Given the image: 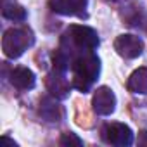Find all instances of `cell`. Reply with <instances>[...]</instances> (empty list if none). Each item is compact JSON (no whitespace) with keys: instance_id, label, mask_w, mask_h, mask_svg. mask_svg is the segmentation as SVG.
Wrapping results in <instances>:
<instances>
[{"instance_id":"obj_1","label":"cell","mask_w":147,"mask_h":147,"mask_svg":"<svg viewBox=\"0 0 147 147\" xmlns=\"http://www.w3.org/2000/svg\"><path fill=\"white\" fill-rule=\"evenodd\" d=\"M73 69V87L82 90L83 94L92 87L100 73V61L94 54V50H87L71 62Z\"/></svg>"},{"instance_id":"obj_2","label":"cell","mask_w":147,"mask_h":147,"mask_svg":"<svg viewBox=\"0 0 147 147\" xmlns=\"http://www.w3.org/2000/svg\"><path fill=\"white\" fill-rule=\"evenodd\" d=\"M33 42H35V36L30 30H26V28H11L4 33L2 50H4L5 57L18 59L33 45Z\"/></svg>"},{"instance_id":"obj_3","label":"cell","mask_w":147,"mask_h":147,"mask_svg":"<svg viewBox=\"0 0 147 147\" xmlns=\"http://www.w3.org/2000/svg\"><path fill=\"white\" fill-rule=\"evenodd\" d=\"M69 35L71 40L76 47L83 49V50H95L100 43L99 35L94 28L90 26H83V24H75L69 28Z\"/></svg>"},{"instance_id":"obj_4","label":"cell","mask_w":147,"mask_h":147,"mask_svg":"<svg viewBox=\"0 0 147 147\" xmlns=\"http://www.w3.org/2000/svg\"><path fill=\"white\" fill-rule=\"evenodd\" d=\"M114 50L121 57H125V59H135V57L142 55V52H144V42L138 36H135V35L125 33V35H119L114 40Z\"/></svg>"},{"instance_id":"obj_5","label":"cell","mask_w":147,"mask_h":147,"mask_svg":"<svg viewBox=\"0 0 147 147\" xmlns=\"http://www.w3.org/2000/svg\"><path fill=\"white\" fill-rule=\"evenodd\" d=\"M104 138L111 145L128 147L133 144V131L125 123H111L104 128Z\"/></svg>"},{"instance_id":"obj_6","label":"cell","mask_w":147,"mask_h":147,"mask_svg":"<svg viewBox=\"0 0 147 147\" xmlns=\"http://www.w3.org/2000/svg\"><path fill=\"white\" fill-rule=\"evenodd\" d=\"M94 111L99 116H109L116 109V95L109 87H99L92 99Z\"/></svg>"},{"instance_id":"obj_7","label":"cell","mask_w":147,"mask_h":147,"mask_svg":"<svg viewBox=\"0 0 147 147\" xmlns=\"http://www.w3.org/2000/svg\"><path fill=\"white\" fill-rule=\"evenodd\" d=\"M88 0H52L50 7L54 12L62 16H83Z\"/></svg>"},{"instance_id":"obj_8","label":"cell","mask_w":147,"mask_h":147,"mask_svg":"<svg viewBox=\"0 0 147 147\" xmlns=\"http://www.w3.org/2000/svg\"><path fill=\"white\" fill-rule=\"evenodd\" d=\"M11 83L19 90H31L36 83L33 71L28 67H16L11 73Z\"/></svg>"},{"instance_id":"obj_9","label":"cell","mask_w":147,"mask_h":147,"mask_svg":"<svg viewBox=\"0 0 147 147\" xmlns=\"http://www.w3.org/2000/svg\"><path fill=\"white\" fill-rule=\"evenodd\" d=\"M40 116L47 121H59L64 114L62 107L59 106V102L54 97H43L40 100Z\"/></svg>"},{"instance_id":"obj_10","label":"cell","mask_w":147,"mask_h":147,"mask_svg":"<svg viewBox=\"0 0 147 147\" xmlns=\"http://www.w3.org/2000/svg\"><path fill=\"white\" fill-rule=\"evenodd\" d=\"M126 87L131 94H147V67L135 69L126 82Z\"/></svg>"},{"instance_id":"obj_11","label":"cell","mask_w":147,"mask_h":147,"mask_svg":"<svg viewBox=\"0 0 147 147\" xmlns=\"http://www.w3.org/2000/svg\"><path fill=\"white\" fill-rule=\"evenodd\" d=\"M2 14L5 19H11V21H24L26 19V9L19 4H16L14 0H4L2 4Z\"/></svg>"},{"instance_id":"obj_12","label":"cell","mask_w":147,"mask_h":147,"mask_svg":"<svg viewBox=\"0 0 147 147\" xmlns=\"http://www.w3.org/2000/svg\"><path fill=\"white\" fill-rule=\"evenodd\" d=\"M55 75L49 80V88H50V94L52 95H55L57 99H64L66 95H67V92H69V87L66 85V82H64V73H57V71H54Z\"/></svg>"},{"instance_id":"obj_13","label":"cell","mask_w":147,"mask_h":147,"mask_svg":"<svg viewBox=\"0 0 147 147\" xmlns=\"http://www.w3.org/2000/svg\"><path fill=\"white\" fill-rule=\"evenodd\" d=\"M61 144H62V145H69V147H71V145L80 147V145H83V140H82L80 137H76L75 133L69 131V133H64V135L61 137Z\"/></svg>"}]
</instances>
